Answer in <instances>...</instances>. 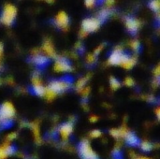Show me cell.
Returning a JSON list of instances; mask_svg holds the SVG:
<instances>
[{
  "mask_svg": "<svg viewBox=\"0 0 160 159\" xmlns=\"http://www.w3.org/2000/svg\"><path fill=\"white\" fill-rule=\"evenodd\" d=\"M15 116L14 106L10 102H4L0 105V127L7 129L12 127Z\"/></svg>",
  "mask_w": 160,
  "mask_h": 159,
  "instance_id": "cell-1",
  "label": "cell"
},
{
  "mask_svg": "<svg viewBox=\"0 0 160 159\" xmlns=\"http://www.w3.org/2000/svg\"><path fill=\"white\" fill-rule=\"evenodd\" d=\"M16 14H17V9L13 5L10 4H7L1 13L0 16V22L2 23H4L5 25H11L16 18Z\"/></svg>",
  "mask_w": 160,
  "mask_h": 159,
  "instance_id": "cell-2",
  "label": "cell"
},
{
  "mask_svg": "<svg viewBox=\"0 0 160 159\" xmlns=\"http://www.w3.org/2000/svg\"><path fill=\"white\" fill-rule=\"evenodd\" d=\"M48 87L57 95L58 93L67 91L70 87V81H68L67 77L58 80H52L51 81Z\"/></svg>",
  "mask_w": 160,
  "mask_h": 159,
  "instance_id": "cell-3",
  "label": "cell"
},
{
  "mask_svg": "<svg viewBox=\"0 0 160 159\" xmlns=\"http://www.w3.org/2000/svg\"><path fill=\"white\" fill-rule=\"evenodd\" d=\"M79 153L82 159H98L97 155L94 153L91 146L86 141L82 142L79 144Z\"/></svg>",
  "mask_w": 160,
  "mask_h": 159,
  "instance_id": "cell-4",
  "label": "cell"
},
{
  "mask_svg": "<svg viewBox=\"0 0 160 159\" xmlns=\"http://www.w3.org/2000/svg\"><path fill=\"white\" fill-rule=\"evenodd\" d=\"M99 20L98 19H96V18H91V19H85L83 22H82V32L81 34H84L86 36L87 33H90V32H94L96 31L98 26H99Z\"/></svg>",
  "mask_w": 160,
  "mask_h": 159,
  "instance_id": "cell-5",
  "label": "cell"
},
{
  "mask_svg": "<svg viewBox=\"0 0 160 159\" xmlns=\"http://www.w3.org/2000/svg\"><path fill=\"white\" fill-rule=\"evenodd\" d=\"M29 60H30L31 63H33L38 67V69L45 68L50 63L49 58L47 56L43 55V54H40V53H34L30 57Z\"/></svg>",
  "mask_w": 160,
  "mask_h": 159,
  "instance_id": "cell-6",
  "label": "cell"
},
{
  "mask_svg": "<svg viewBox=\"0 0 160 159\" xmlns=\"http://www.w3.org/2000/svg\"><path fill=\"white\" fill-rule=\"evenodd\" d=\"M53 68L56 72H68L71 70V65L68 60L63 57H59L56 59Z\"/></svg>",
  "mask_w": 160,
  "mask_h": 159,
  "instance_id": "cell-7",
  "label": "cell"
},
{
  "mask_svg": "<svg viewBox=\"0 0 160 159\" xmlns=\"http://www.w3.org/2000/svg\"><path fill=\"white\" fill-rule=\"evenodd\" d=\"M17 151V147L13 144L5 143L0 146V159L7 158V157H10L14 155Z\"/></svg>",
  "mask_w": 160,
  "mask_h": 159,
  "instance_id": "cell-8",
  "label": "cell"
},
{
  "mask_svg": "<svg viewBox=\"0 0 160 159\" xmlns=\"http://www.w3.org/2000/svg\"><path fill=\"white\" fill-rule=\"evenodd\" d=\"M54 23L59 28H67L69 23V18L68 14L64 11H60L54 19Z\"/></svg>",
  "mask_w": 160,
  "mask_h": 159,
  "instance_id": "cell-9",
  "label": "cell"
},
{
  "mask_svg": "<svg viewBox=\"0 0 160 159\" xmlns=\"http://www.w3.org/2000/svg\"><path fill=\"white\" fill-rule=\"evenodd\" d=\"M72 132V125L70 123H64L59 127V133L63 140H67Z\"/></svg>",
  "mask_w": 160,
  "mask_h": 159,
  "instance_id": "cell-10",
  "label": "cell"
},
{
  "mask_svg": "<svg viewBox=\"0 0 160 159\" xmlns=\"http://www.w3.org/2000/svg\"><path fill=\"white\" fill-rule=\"evenodd\" d=\"M28 127H29L31 128V130L33 131V135H34V139H35L36 143L40 144L41 142H42V139H41V136H40V129H39L38 123H37V122L30 123V124L28 125Z\"/></svg>",
  "mask_w": 160,
  "mask_h": 159,
  "instance_id": "cell-11",
  "label": "cell"
},
{
  "mask_svg": "<svg viewBox=\"0 0 160 159\" xmlns=\"http://www.w3.org/2000/svg\"><path fill=\"white\" fill-rule=\"evenodd\" d=\"M42 50L44 51V52L50 56V57H52V58H55L56 57V53H55V50L53 48V45L52 43L50 41V40H45L43 45H42Z\"/></svg>",
  "mask_w": 160,
  "mask_h": 159,
  "instance_id": "cell-12",
  "label": "cell"
},
{
  "mask_svg": "<svg viewBox=\"0 0 160 159\" xmlns=\"http://www.w3.org/2000/svg\"><path fill=\"white\" fill-rule=\"evenodd\" d=\"M126 25H127L128 29L130 32L135 33L139 29V27H140V22L137 19H134V18H127Z\"/></svg>",
  "mask_w": 160,
  "mask_h": 159,
  "instance_id": "cell-13",
  "label": "cell"
},
{
  "mask_svg": "<svg viewBox=\"0 0 160 159\" xmlns=\"http://www.w3.org/2000/svg\"><path fill=\"white\" fill-rule=\"evenodd\" d=\"M29 91L31 94L38 96V97H44L46 93V88L40 84V85H31L29 87Z\"/></svg>",
  "mask_w": 160,
  "mask_h": 159,
  "instance_id": "cell-14",
  "label": "cell"
},
{
  "mask_svg": "<svg viewBox=\"0 0 160 159\" xmlns=\"http://www.w3.org/2000/svg\"><path fill=\"white\" fill-rule=\"evenodd\" d=\"M41 84V79L39 76V72L37 71L32 76V85H40Z\"/></svg>",
  "mask_w": 160,
  "mask_h": 159,
  "instance_id": "cell-15",
  "label": "cell"
},
{
  "mask_svg": "<svg viewBox=\"0 0 160 159\" xmlns=\"http://www.w3.org/2000/svg\"><path fill=\"white\" fill-rule=\"evenodd\" d=\"M149 6L154 11L158 12L160 10V0H151Z\"/></svg>",
  "mask_w": 160,
  "mask_h": 159,
  "instance_id": "cell-16",
  "label": "cell"
},
{
  "mask_svg": "<svg viewBox=\"0 0 160 159\" xmlns=\"http://www.w3.org/2000/svg\"><path fill=\"white\" fill-rule=\"evenodd\" d=\"M56 96V94L52 91V90H51L49 87H47L46 88V93H45V97H46V98L47 99H49V100H51V99H52V98H54V97Z\"/></svg>",
  "mask_w": 160,
  "mask_h": 159,
  "instance_id": "cell-17",
  "label": "cell"
},
{
  "mask_svg": "<svg viewBox=\"0 0 160 159\" xmlns=\"http://www.w3.org/2000/svg\"><path fill=\"white\" fill-rule=\"evenodd\" d=\"M108 15H109V12H108V10H106V9H103V10H101L100 12H99V14H98V20H99V22H100V20H105L107 17H108Z\"/></svg>",
  "mask_w": 160,
  "mask_h": 159,
  "instance_id": "cell-18",
  "label": "cell"
},
{
  "mask_svg": "<svg viewBox=\"0 0 160 159\" xmlns=\"http://www.w3.org/2000/svg\"><path fill=\"white\" fill-rule=\"evenodd\" d=\"M16 133L15 132H13V133H10V134H8V136H7V138H6V143H8V142H12L15 138H16Z\"/></svg>",
  "mask_w": 160,
  "mask_h": 159,
  "instance_id": "cell-19",
  "label": "cell"
},
{
  "mask_svg": "<svg viewBox=\"0 0 160 159\" xmlns=\"http://www.w3.org/2000/svg\"><path fill=\"white\" fill-rule=\"evenodd\" d=\"M139 46H140V44H139V41H137V40H134V41H131V42H130V47H131L134 51H138Z\"/></svg>",
  "mask_w": 160,
  "mask_h": 159,
  "instance_id": "cell-20",
  "label": "cell"
},
{
  "mask_svg": "<svg viewBox=\"0 0 160 159\" xmlns=\"http://www.w3.org/2000/svg\"><path fill=\"white\" fill-rule=\"evenodd\" d=\"M151 147H152V145L150 143H148V142H143L142 145V148L143 150H145V151H149L151 149Z\"/></svg>",
  "mask_w": 160,
  "mask_h": 159,
  "instance_id": "cell-21",
  "label": "cell"
},
{
  "mask_svg": "<svg viewBox=\"0 0 160 159\" xmlns=\"http://www.w3.org/2000/svg\"><path fill=\"white\" fill-rule=\"evenodd\" d=\"M84 3H85L86 7H93V6L95 5V3H96V0H85V1H84Z\"/></svg>",
  "mask_w": 160,
  "mask_h": 159,
  "instance_id": "cell-22",
  "label": "cell"
},
{
  "mask_svg": "<svg viewBox=\"0 0 160 159\" xmlns=\"http://www.w3.org/2000/svg\"><path fill=\"white\" fill-rule=\"evenodd\" d=\"M92 137H98V136H100V132L99 131H97V130H95L94 132H92Z\"/></svg>",
  "mask_w": 160,
  "mask_h": 159,
  "instance_id": "cell-23",
  "label": "cell"
},
{
  "mask_svg": "<svg viewBox=\"0 0 160 159\" xmlns=\"http://www.w3.org/2000/svg\"><path fill=\"white\" fill-rule=\"evenodd\" d=\"M106 4L108 7H111L114 4V0H106Z\"/></svg>",
  "mask_w": 160,
  "mask_h": 159,
  "instance_id": "cell-24",
  "label": "cell"
},
{
  "mask_svg": "<svg viewBox=\"0 0 160 159\" xmlns=\"http://www.w3.org/2000/svg\"><path fill=\"white\" fill-rule=\"evenodd\" d=\"M2 53H3V45L2 43H0V58L2 56Z\"/></svg>",
  "mask_w": 160,
  "mask_h": 159,
  "instance_id": "cell-25",
  "label": "cell"
},
{
  "mask_svg": "<svg viewBox=\"0 0 160 159\" xmlns=\"http://www.w3.org/2000/svg\"><path fill=\"white\" fill-rule=\"evenodd\" d=\"M157 114H158V118H159V119H160V108H158V109L157 110Z\"/></svg>",
  "mask_w": 160,
  "mask_h": 159,
  "instance_id": "cell-26",
  "label": "cell"
},
{
  "mask_svg": "<svg viewBox=\"0 0 160 159\" xmlns=\"http://www.w3.org/2000/svg\"><path fill=\"white\" fill-rule=\"evenodd\" d=\"M45 1H47L48 3H52V2H53L54 0H45Z\"/></svg>",
  "mask_w": 160,
  "mask_h": 159,
  "instance_id": "cell-27",
  "label": "cell"
},
{
  "mask_svg": "<svg viewBox=\"0 0 160 159\" xmlns=\"http://www.w3.org/2000/svg\"><path fill=\"white\" fill-rule=\"evenodd\" d=\"M2 68V63H1V59H0V69Z\"/></svg>",
  "mask_w": 160,
  "mask_h": 159,
  "instance_id": "cell-28",
  "label": "cell"
},
{
  "mask_svg": "<svg viewBox=\"0 0 160 159\" xmlns=\"http://www.w3.org/2000/svg\"><path fill=\"white\" fill-rule=\"evenodd\" d=\"M137 159H148V158H146V157H140V158H137Z\"/></svg>",
  "mask_w": 160,
  "mask_h": 159,
  "instance_id": "cell-29",
  "label": "cell"
},
{
  "mask_svg": "<svg viewBox=\"0 0 160 159\" xmlns=\"http://www.w3.org/2000/svg\"><path fill=\"white\" fill-rule=\"evenodd\" d=\"M158 19H160V13H158Z\"/></svg>",
  "mask_w": 160,
  "mask_h": 159,
  "instance_id": "cell-30",
  "label": "cell"
},
{
  "mask_svg": "<svg viewBox=\"0 0 160 159\" xmlns=\"http://www.w3.org/2000/svg\"><path fill=\"white\" fill-rule=\"evenodd\" d=\"M0 82H1V81H0Z\"/></svg>",
  "mask_w": 160,
  "mask_h": 159,
  "instance_id": "cell-31",
  "label": "cell"
}]
</instances>
